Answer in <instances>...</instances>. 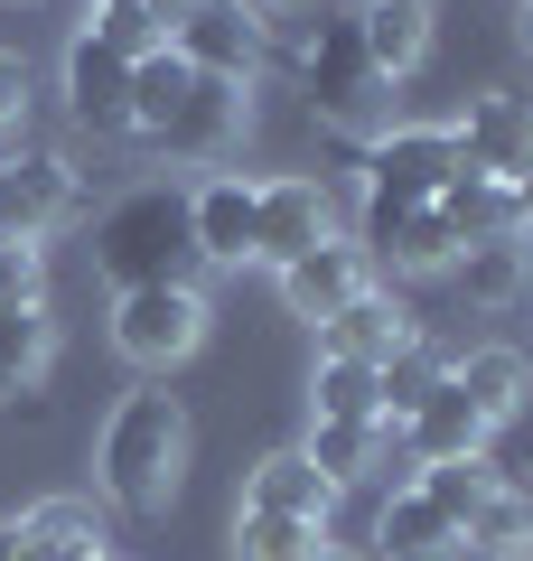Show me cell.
Instances as JSON below:
<instances>
[{
	"label": "cell",
	"instance_id": "20",
	"mask_svg": "<svg viewBox=\"0 0 533 561\" xmlns=\"http://www.w3.org/2000/svg\"><path fill=\"white\" fill-rule=\"evenodd\" d=\"M394 440L412 449V468H440V459H477V449H487V421L468 412V393H458V383H440V393L402 421Z\"/></svg>",
	"mask_w": 533,
	"mask_h": 561
},
{
	"label": "cell",
	"instance_id": "38",
	"mask_svg": "<svg viewBox=\"0 0 533 561\" xmlns=\"http://www.w3.org/2000/svg\"><path fill=\"white\" fill-rule=\"evenodd\" d=\"M0 561H38V552L20 542V524H0Z\"/></svg>",
	"mask_w": 533,
	"mask_h": 561
},
{
	"label": "cell",
	"instance_id": "24",
	"mask_svg": "<svg viewBox=\"0 0 533 561\" xmlns=\"http://www.w3.org/2000/svg\"><path fill=\"white\" fill-rule=\"evenodd\" d=\"M440 225H450L458 243H487V234H514V197L506 179H477V169H450V187H440Z\"/></svg>",
	"mask_w": 533,
	"mask_h": 561
},
{
	"label": "cell",
	"instance_id": "17",
	"mask_svg": "<svg viewBox=\"0 0 533 561\" xmlns=\"http://www.w3.org/2000/svg\"><path fill=\"white\" fill-rule=\"evenodd\" d=\"M243 505H253V515L328 524V515H337V486L309 468V449H272V459H253V478H243Z\"/></svg>",
	"mask_w": 533,
	"mask_h": 561
},
{
	"label": "cell",
	"instance_id": "14",
	"mask_svg": "<svg viewBox=\"0 0 533 561\" xmlns=\"http://www.w3.org/2000/svg\"><path fill=\"white\" fill-rule=\"evenodd\" d=\"M365 272H375V262L355 253V243H318V253L281 262V309H291V319H309V328H328L337 309L365 290Z\"/></svg>",
	"mask_w": 533,
	"mask_h": 561
},
{
	"label": "cell",
	"instance_id": "11",
	"mask_svg": "<svg viewBox=\"0 0 533 561\" xmlns=\"http://www.w3.org/2000/svg\"><path fill=\"white\" fill-rule=\"evenodd\" d=\"M355 253H365V262H384V272H450V262H458V234L440 225V206H394V197H365Z\"/></svg>",
	"mask_w": 533,
	"mask_h": 561
},
{
	"label": "cell",
	"instance_id": "23",
	"mask_svg": "<svg viewBox=\"0 0 533 561\" xmlns=\"http://www.w3.org/2000/svg\"><path fill=\"white\" fill-rule=\"evenodd\" d=\"M458 552H487V561H524V552H533V496H524V486H506V478H496V486H487V505H477V515L458 524Z\"/></svg>",
	"mask_w": 533,
	"mask_h": 561
},
{
	"label": "cell",
	"instance_id": "15",
	"mask_svg": "<svg viewBox=\"0 0 533 561\" xmlns=\"http://www.w3.org/2000/svg\"><path fill=\"white\" fill-rule=\"evenodd\" d=\"M20 542L38 561H113V515L94 496H47L20 515Z\"/></svg>",
	"mask_w": 533,
	"mask_h": 561
},
{
	"label": "cell",
	"instance_id": "32",
	"mask_svg": "<svg viewBox=\"0 0 533 561\" xmlns=\"http://www.w3.org/2000/svg\"><path fill=\"white\" fill-rule=\"evenodd\" d=\"M84 38L113 47L122 66H140V57H159V47H169V28H159L150 10H94V20H84Z\"/></svg>",
	"mask_w": 533,
	"mask_h": 561
},
{
	"label": "cell",
	"instance_id": "36",
	"mask_svg": "<svg viewBox=\"0 0 533 561\" xmlns=\"http://www.w3.org/2000/svg\"><path fill=\"white\" fill-rule=\"evenodd\" d=\"M309 10H318V0H253V20H262V28H272V20H309Z\"/></svg>",
	"mask_w": 533,
	"mask_h": 561
},
{
	"label": "cell",
	"instance_id": "25",
	"mask_svg": "<svg viewBox=\"0 0 533 561\" xmlns=\"http://www.w3.org/2000/svg\"><path fill=\"white\" fill-rule=\"evenodd\" d=\"M47 356H57V319H47V309H10V319H0V402L38 393Z\"/></svg>",
	"mask_w": 533,
	"mask_h": 561
},
{
	"label": "cell",
	"instance_id": "29",
	"mask_svg": "<svg viewBox=\"0 0 533 561\" xmlns=\"http://www.w3.org/2000/svg\"><path fill=\"white\" fill-rule=\"evenodd\" d=\"M328 542V524H299V515H253L235 505V561H309Z\"/></svg>",
	"mask_w": 533,
	"mask_h": 561
},
{
	"label": "cell",
	"instance_id": "21",
	"mask_svg": "<svg viewBox=\"0 0 533 561\" xmlns=\"http://www.w3.org/2000/svg\"><path fill=\"white\" fill-rule=\"evenodd\" d=\"M450 383L468 393V412L496 431V421L524 412V393H533V356H514V346H477V356H458V365H450Z\"/></svg>",
	"mask_w": 533,
	"mask_h": 561
},
{
	"label": "cell",
	"instance_id": "27",
	"mask_svg": "<svg viewBox=\"0 0 533 561\" xmlns=\"http://www.w3.org/2000/svg\"><path fill=\"white\" fill-rule=\"evenodd\" d=\"M440 383H450V356H440V346H402V356H384L375 365V393H384V431H402V421L421 412V402L440 393Z\"/></svg>",
	"mask_w": 533,
	"mask_h": 561
},
{
	"label": "cell",
	"instance_id": "6",
	"mask_svg": "<svg viewBox=\"0 0 533 561\" xmlns=\"http://www.w3.org/2000/svg\"><path fill=\"white\" fill-rule=\"evenodd\" d=\"M76 216V160L66 150H0V243H47Z\"/></svg>",
	"mask_w": 533,
	"mask_h": 561
},
{
	"label": "cell",
	"instance_id": "2",
	"mask_svg": "<svg viewBox=\"0 0 533 561\" xmlns=\"http://www.w3.org/2000/svg\"><path fill=\"white\" fill-rule=\"evenodd\" d=\"M94 272L113 280V290H159V280L197 290L206 262H197V234H188V197H178V187H132V197L94 225Z\"/></svg>",
	"mask_w": 533,
	"mask_h": 561
},
{
	"label": "cell",
	"instance_id": "33",
	"mask_svg": "<svg viewBox=\"0 0 533 561\" xmlns=\"http://www.w3.org/2000/svg\"><path fill=\"white\" fill-rule=\"evenodd\" d=\"M47 309V243H0V319Z\"/></svg>",
	"mask_w": 533,
	"mask_h": 561
},
{
	"label": "cell",
	"instance_id": "26",
	"mask_svg": "<svg viewBox=\"0 0 533 561\" xmlns=\"http://www.w3.org/2000/svg\"><path fill=\"white\" fill-rule=\"evenodd\" d=\"M299 449H309V468L347 496V486L384 459V421H309V440H299Z\"/></svg>",
	"mask_w": 533,
	"mask_h": 561
},
{
	"label": "cell",
	"instance_id": "22",
	"mask_svg": "<svg viewBox=\"0 0 533 561\" xmlns=\"http://www.w3.org/2000/svg\"><path fill=\"white\" fill-rule=\"evenodd\" d=\"M450 280L468 290L477 309H506V300H524V280H533V243H524V234H487V243H458Z\"/></svg>",
	"mask_w": 533,
	"mask_h": 561
},
{
	"label": "cell",
	"instance_id": "18",
	"mask_svg": "<svg viewBox=\"0 0 533 561\" xmlns=\"http://www.w3.org/2000/svg\"><path fill=\"white\" fill-rule=\"evenodd\" d=\"M355 38H365V57H375L384 84H402L431 57V0H365L355 10Z\"/></svg>",
	"mask_w": 533,
	"mask_h": 561
},
{
	"label": "cell",
	"instance_id": "3",
	"mask_svg": "<svg viewBox=\"0 0 533 561\" xmlns=\"http://www.w3.org/2000/svg\"><path fill=\"white\" fill-rule=\"evenodd\" d=\"M299 76H309V113L328 122V131H347L355 150L394 122V84L375 76L355 20H328V10H318V38H309V57H299Z\"/></svg>",
	"mask_w": 533,
	"mask_h": 561
},
{
	"label": "cell",
	"instance_id": "41",
	"mask_svg": "<svg viewBox=\"0 0 533 561\" xmlns=\"http://www.w3.org/2000/svg\"><path fill=\"white\" fill-rule=\"evenodd\" d=\"M94 10H140V0H94Z\"/></svg>",
	"mask_w": 533,
	"mask_h": 561
},
{
	"label": "cell",
	"instance_id": "16",
	"mask_svg": "<svg viewBox=\"0 0 533 561\" xmlns=\"http://www.w3.org/2000/svg\"><path fill=\"white\" fill-rule=\"evenodd\" d=\"M188 234H197V262L243 272V262H253V187L243 179H206L197 197H188Z\"/></svg>",
	"mask_w": 533,
	"mask_h": 561
},
{
	"label": "cell",
	"instance_id": "34",
	"mask_svg": "<svg viewBox=\"0 0 533 561\" xmlns=\"http://www.w3.org/2000/svg\"><path fill=\"white\" fill-rule=\"evenodd\" d=\"M20 122H29V66L10 57V47H0V150L20 140Z\"/></svg>",
	"mask_w": 533,
	"mask_h": 561
},
{
	"label": "cell",
	"instance_id": "8",
	"mask_svg": "<svg viewBox=\"0 0 533 561\" xmlns=\"http://www.w3.org/2000/svg\"><path fill=\"white\" fill-rule=\"evenodd\" d=\"M318 243H337V197H328V179H272V187H253V262H299V253H318Z\"/></svg>",
	"mask_w": 533,
	"mask_h": 561
},
{
	"label": "cell",
	"instance_id": "39",
	"mask_svg": "<svg viewBox=\"0 0 533 561\" xmlns=\"http://www.w3.org/2000/svg\"><path fill=\"white\" fill-rule=\"evenodd\" d=\"M309 561H365V552H337V542H318V552Z\"/></svg>",
	"mask_w": 533,
	"mask_h": 561
},
{
	"label": "cell",
	"instance_id": "40",
	"mask_svg": "<svg viewBox=\"0 0 533 561\" xmlns=\"http://www.w3.org/2000/svg\"><path fill=\"white\" fill-rule=\"evenodd\" d=\"M514 38H524V47H533V0H524V20H514Z\"/></svg>",
	"mask_w": 533,
	"mask_h": 561
},
{
	"label": "cell",
	"instance_id": "37",
	"mask_svg": "<svg viewBox=\"0 0 533 561\" xmlns=\"http://www.w3.org/2000/svg\"><path fill=\"white\" fill-rule=\"evenodd\" d=\"M140 10H150L159 28H178V20H188V10H197V0H140Z\"/></svg>",
	"mask_w": 533,
	"mask_h": 561
},
{
	"label": "cell",
	"instance_id": "13",
	"mask_svg": "<svg viewBox=\"0 0 533 561\" xmlns=\"http://www.w3.org/2000/svg\"><path fill=\"white\" fill-rule=\"evenodd\" d=\"M412 337H421L412 309H402L394 290H375V280H365V290H355V300L318 328V356H337V365H384V356H402Z\"/></svg>",
	"mask_w": 533,
	"mask_h": 561
},
{
	"label": "cell",
	"instance_id": "7",
	"mask_svg": "<svg viewBox=\"0 0 533 561\" xmlns=\"http://www.w3.org/2000/svg\"><path fill=\"white\" fill-rule=\"evenodd\" d=\"M169 47L197 66V76L253 84V76H262V47H272V28L253 20V0H197V10L169 28Z\"/></svg>",
	"mask_w": 533,
	"mask_h": 561
},
{
	"label": "cell",
	"instance_id": "30",
	"mask_svg": "<svg viewBox=\"0 0 533 561\" xmlns=\"http://www.w3.org/2000/svg\"><path fill=\"white\" fill-rule=\"evenodd\" d=\"M188 76H197V66L178 57V47H159V57H140V66H132V131H140V140H159V122L178 113Z\"/></svg>",
	"mask_w": 533,
	"mask_h": 561
},
{
	"label": "cell",
	"instance_id": "19",
	"mask_svg": "<svg viewBox=\"0 0 533 561\" xmlns=\"http://www.w3.org/2000/svg\"><path fill=\"white\" fill-rule=\"evenodd\" d=\"M375 552L384 561H458V524L440 515L421 486H394L384 515H375Z\"/></svg>",
	"mask_w": 533,
	"mask_h": 561
},
{
	"label": "cell",
	"instance_id": "35",
	"mask_svg": "<svg viewBox=\"0 0 533 561\" xmlns=\"http://www.w3.org/2000/svg\"><path fill=\"white\" fill-rule=\"evenodd\" d=\"M506 197H514V234L533 243V169H524V179H506Z\"/></svg>",
	"mask_w": 533,
	"mask_h": 561
},
{
	"label": "cell",
	"instance_id": "42",
	"mask_svg": "<svg viewBox=\"0 0 533 561\" xmlns=\"http://www.w3.org/2000/svg\"><path fill=\"white\" fill-rule=\"evenodd\" d=\"M113 561H122V552H113Z\"/></svg>",
	"mask_w": 533,
	"mask_h": 561
},
{
	"label": "cell",
	"instance_id": "10",
	"mask_svg": "<svg viewBox=\"0 0 533 561\" xmlns=\"http://www.w3.org/2000/svg\"><path fill=\"white\" fill-rule=\"evenodd\" d=\"M243 113H253V94L225 76H188V94H178V113L159 122V150L169 160H235V140H243Z\"/></svg>",
	"mask_w": 533,
	"mask_h": 561
},
{
	"label": "cell",
	"instance_id": "1",
	"mask_svg": "<svg viewBox=\"0 0 533 561\" xmlns=\"http://www.w3.org/2000/svg\"><path fill=\"white\" fill-rule=\"evenodd\" d=\"M94 478L103 496L122 505V515H169L178 505V478H188V412H178V393H122L113 421H103V440H94Z\"/></svg>",
	"mask_w": 533,
	"mask_h": 561
},
{
	"label": "cell",
	"instance_id": "5",
	"mask_svg": "<svg viewBox=\"0 0 533 561\" xmlns=\"http://www.w3.org/2000/svg\"><path fill=\"white\" fill-rule=\"evenodd\" d=\"M458 169V140L450 122H384L365 140V197H394V206H431Z\"/></svg>",
	"mask_w": 533,
	"mask_h": 561
},
{
	"label": "cell",
	"instance_id": "9",
	"mask_svg": "<svg viewBox=\"0 0 533 561\" xmlns=\"http://www.w3.org/2000/svg\"><path fill=\"white\" fill-rule=\"evenodd\" d=\"M458 140V169H477V179H524L533 169V103L524 94H468V113L450 122Z\"/></svg>",
	"mask_w": 533,
	"mask_h": 561
},
{
	"label": "cell",
	"instance_id": "43",
	"mask_svg": "<svg viewBox=\"0 0 533 561\" xmlns=\"http://www.w3.org/2000/svg\"><path fill=\"white\" fill-rule=\"evenodd\" d=\"M524 561H533V552H524Z\"/></svg>",
	"mask_w": 533,
	"mask_h": 561
},
{
	"label": "cell",
	"instance_id": "4",
	"mask_svg": "<svg viewBox=\"0 0 533 561\" xmlns=\"http://www.w3.org/2000/svg\"><path fill=\"white\" fill-rule=\"evenodd\" d=\"M206 337V290H178V280H159V290H113V356L140 365V375H169V365H188Z\"/></svg>",
	"mask_w": 533,
	"mask_h": 561
},
{
	"label": "cell",
	"instance_id": "31",
	"mask_svg": "<svg viewBox=\"0 0 533 561\" xmlns=\"http://www.w3.org/2000/svg\"><path fill=\"white\" fill-rule=\"evenodd\" d=\"M412 486H421L450 524H468L477 505H487V486H496V459H487V449H477V459H440V468H421Z\"/></svg>",
	"mask_w": 533,
	"mask_h": 561
},
{
	"label": "cell",
	"instance_id": "12",
	"mask_svg": "<svg viewBox=\"0 0 533 561\" xmlns=\"http://www.w3.org/2000/svg\"><path fill=\"white\" fill-rule=\"evenodd\" d=\"M66 113H76V131H94V140L132 131V66H122L113 47H94L84 28L66 38Z\"/></svg>",
	"mask_w": 533,
	"mask_h": 561
},
{
	"label": "cell",
	"instance_id": "28",
	"mask_svg": "<svg viewBox=\"0 0 533 561\" xmlns=\"http://www.w3.org/2000/svg\"><path fill=\"white\" fill-rule=\"evenodd\" d=\"M309 421H384L375 365H337V356H318V375H309Z\"/></svg>",
	"mask_w": 533,
	"mask_h": 561
}]
</instances>
